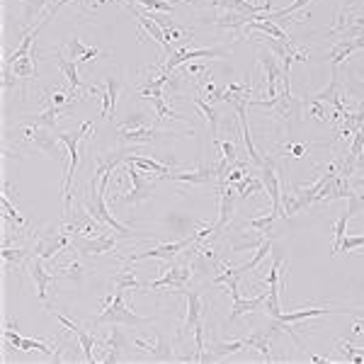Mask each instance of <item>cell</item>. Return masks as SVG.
Wrapping results in <instances>:
<instances>
[{
	"label": "cell",
	"mask_w": 364,
	"mask_h": 364,
	"mask_svg": "<svg viewBox=\"0 0 364 364\" xmlns=\"http://www.w3.org/2000/svg\"><path fill=\"white\" fill-rule=\"evenodd\" d=\"M90 131H95V124L93 121H83L81 129L78 131H61L59 134V141L68 149V156H71V161H68L66 166V173H63V221L71 219V202H73V194H71V184H73V175H76L78 170V161H81V141L90 139Z\"/></svg>",
	"instance_id": "1"
},
{
	"label": "cell",
	"mask_w": 364,
	"mask_h": 364,
	"mask_svg": "<svg viewBox=\"0 0 364 364\" xmlns=\"http://www.w3.org/2000/svg\"><path fill=\"white\" fill-rule=\"evenodd\" d=\"M248 107L267 109V112H272L274 117H277L284 126H287L289 134H292L294 126L302 121L304 100L294 97L289 88H282V93H277V97H270V100H255V97H252L250 102H248Z\"/></svg>",
	"instance_id": "2"
},
{
	"label": "cell",
	"mask_w": 364,
	"mask_h": 364,
	"mask_svg": "<svg viewBox=\"0 0 364 364\" xmlns=\"http://www.w3.org/2000/svg\"><path fill=\"white\" fill-rule=\"evenodd\" d=\"M124 294L126 292H114V297L105 299V309L95 318H90V325L109 323V325H131V328H139V325L151 323V318L136 314L134 306L124 304Z\"/></svg>",
	"instance_id": "3"
},
{
	"label": "cell",
	"mask_w": 364,
	"mask_h": 364,
	"mask_svg": "<svg viewBox=\"0 0 364 364\" xmlns=\"http://www.w3.org/2000/svg\"><path fill=\"white\" fill-rule=\"evenodd\" d=\"M86 212L90 214L95 221H100V224H105V226H109L112 231H117V234L124 236V238H131V234H134L129 226L119 224V221L114 219L112 214H109L107 197L100 192V180L95 175H93V180H90V199H86Z\"/></svg>",
	"instance_id": "4"
},
{
	"label": "cell",
	"mask_w": 364,
	"mask_h": 364,
	"mask_svg": "<svg viewBox=\"0 0 364 364\" xmlns=\"http://www.w3.org/2000/svg\"><path fill=\"white\" fill-rule=\"evenodd\" d=\"M126 175H129V180H131V189L129 192H121L117 197L121 204H131V207H136V204L151 199V194H153V189H156L158 180L156 182L146 180L144 173H141L136 166H129V163H126Z\"/></svg>",
	"instance_id": "5"
},
{
	"label": "cell",
	"mask_w": 364,
	"mask_h": 364,
	"mask_svg": "<svg viewBox=\"0 0 364 364\" xmlns=\"http://www.w3.org/2000/svg\"><path fill=\"white\" fill-rule=\"evenodd\" d=\"M173 294H182L184 299H187V318H184V323L177 328V337L175 340L180 342L184 340L189 333H194V328H197L199 323H202V311H204V302L202 297H199V292H192V289L182 287V289H175Z\"/></svg>",
	"instance_id": "6"
},
{
	"label": "cell",
	"mask_w": 364,
	"mask_h": 364,
	"mask_svg": "<svg viewBox=\"0 0 364 364\" xmlns=\"http://www.w3.org/2000/svg\"><path fill=\"white\" fill-rule=\"evenodd\" d=\"M260 177H262V182H265L267 194H270L272 212L282 216V180H279V168H277V161H274V158H270V156L262 158Z\"/></svg>",
	"instance_id": "7"
},
{
	"label": "cell",
	"mask_w": 364,
	"mask_h": 364,
	"mask_svg": "<svg viewBox=\"0 0 364 364\" xmlns=\"http://www.w3.org/2000/svg\"><path fill=\"white\" fill-rule=\"evenodd\" d=\"M117 3L121 5V8H126V10H129V13L134 15L136 20H139V25L146 29V34H149L151 39L156 41V44L161 46L163 51H166V56H170L173 51H175V49H173V46H170V39H168V34H166V32H163V27L156 22V20L151 18V13H141V10H136L134 5L124 3V0H117Z\"/></svg>",
	"instance_id": "8"
},
{
	"label": "cell",
	"mask_w": 364,
	"mask_h": 364,
	"mask_svg": "<svg viewBox=\"0 0 364 364\" xmlns=\"http://www.w3.org/2000/svg\"><path fill=\"white\" fill-rule=\"evenodd\" d=\"M71 245L76 248L81 255H105V252L114 250L117 245V236H71Z\"/></svg>",
	"instance_id": "9"
},
{
	"label": "cell",
	"mask_w": 364,
	"mask_h": 364,
	"mask_svg": "<svg viewBox=\"0 0 364 364\" xmlns=\"http://www.w3.org/2000/svg\"><path fill=\"white\" fill-rule=\"evenodd\" d=\"M192 245V236L189 238H182V241H175V243H163V245H153L149 250L144 252H131L129 257H126V262H141V260H149V257H156V260H170V257L180 255L182 250H187V248Z\"/></svg>",
	"instance_id": "10"
},
{
	"label": "cell",
	"mask_w": 364,
	"mask_h": 364,
	"mask_svg": "<svg viewBox=\"0 0 364 364\" xmlns=\"http://www.w3.org/2000/svg\"><path fill=\"white\" fill-rule=\"evenodd\" d=\"M134 345L139 347V350L149 352L151 360H158V362H170V360H175V355H173V350H170V342H168V337L163 335L161 330H156V333L149 335V337L136 335V337H134Z\"/></svg>",
	"instance_id": "11"
},
{
	"label": "cell",
	"mask_w": 364,
	"mask_h": 364,
	"mask_svg": "<svg viewBox=\"0 0 364 364\" xmlns=\"http://www.w3.org/2000/svg\"><path fill=\"white\" fill-rule=\"evenodd\" d=\"M158 180H173L184 184H216L219 182V173H216V161H214V163H202L192 173H170V175H163Z\"/></svg>",
	"instance_id": "12"
},
{
	"label": "cell",
	"mask_w": 364,
	"mask_h": 364,
	"mask_svg": "<svg viewBox=\"0 0 364 364\" xmlns=\"http://www.w3.org/2000/svg\"><path fill=\"white\" fill-rule=\"evenodd\" d=\"M3 335H5V340H8L10 345L15 347V350H20V352H41V355H46L49 360L61 362V355H59V352L51 350L46 342H39V340H32V337L18 335V330H13V325H5Z\"/></svg>",
	"instance_id": "13"
},
{
	"label": "cell",
	"mask_w": 364,
	"mask_h": 364,
	"mask_svg": "<svg viewBox=\"0 0 364 364\" xmlns=\"http://www.w3.org/2000/svg\"><path fill=\"white\" fill-rule=\"evenodd\" d=\"M236 207H238V194H236L234 184H221L219 187V219H216V224H214L216 234L229 229V224L234 221Z\"/></svg>",
	"instance_id": "14"
},
{
	"label": "cell",
	"mask_w": 364,
	"mask_h": 364,
	"mask_svg": "<svg viewBox=\"0 0 364 364\" xmlns=\"http://www.w3.org/2000/svg\"><path fill=\"white\" fill-rule=\"evenodd\" d=\"M49 131L51 129H44V126H29V129H25V141H29L34 151L59 158V144H56L59 136H51Z\"/></svg>",
	"instance_id": "15"
},
{
	"label": "cell",
	"mask_w": 364,
	"mask_h": 364,
	"mask_svg": "<svg viewBox=\"0 0 364 364\" xmlns=\"http://www.w3.org/2000/svg\"><path fill=\"white\" fill-rule=\"evenodd\" d=\"M189 279H192V267L189 265H180V267H173L170 272H166L161 279H156V282H149L146 284V289L149 292H156V289H182L189 284Z\"/></svg>",
	"instance_id": "16"
},
{
	"label": "cell",
	"mask_w": 364,
	"mask_h": 364,
	"mask_svg": "<svg viewBox=\"0 0 364 364\" xmlns=\"http://www.w3.org/2000/svg\"><path fill=\"white\" fill-rule=\"evenodd\" d=\"M229 294H231V299H234V306H231V314H229V318H226V325L236 323L241 316H248V314H252V311L262 309V306H265V299H267V294H260V297H252V299H243L238 289H234V292H229Z\"/></svg>",
	"instance_id": "17"
},
{
	"label": "cell",
	"mask_w": 364,
	"mask_h": 364,
	"mask_svg": "<svg viewBox=\"0 0 364 364\" xmlns=\"http://www.w3.org/2000/svg\"><path fill=\"white\" fill-rule=\"evenodd\" d=\"M68 245H71V236L61 234V231L56 236H39L34 245V257L51 260V257H56L61 250H66Z\"/></svg>",
	"instance_id": "18"
},
{
	"label": "cell",
	"mask_w": 364,
	"mask_h": 364,
	"mask_svg": "<svg viewBox=\"0 0 364 364\" xmlns=\"http://www.w3.org/2000/svg\"><path fill=\"white\" fill-rule=\"evenodd\" d=\"M260 66L265 71V97H277V83L282 81V68H279V59L272 51H260Z\"/></svg>",
	"instance_id": "19"
},
{
	"label": "cell",
	"mask_w": 364,
	"mask_h": 364,
	"mask_svg": "<svg viewBox=\"0 0 364 364\" xmlns=\"http://www.w3.org/2000/svg\"><path fill=\"white\" fill-rule=\"evenodd\" d=\"M158 136H180V134H163L156 126H141V129H119V141L121 146H139V144H151Z\"/></svg>",
	"instance_id": "20"
},
{
	"label": "cell",
	"mask_w": 364,
	"mask_h": 364,
	"mask_svg": "<svg viewBox=\"0 0 364 364\" xmlns=\"http://www.w3.org/2000/svg\"><path fill=\"white\" fill-rule=\"evenodd\" d=\"M29 274H32V279H34V284H36V297H39V302H46V292H49L51 284L59 279V274L46 272L44 257H34V260H32Z\"/></svg>",
	"instance_id": "21"
},
{
	"label": "cell",
	"mask_w": 364,
	"mask_h": 364,
	"mask_svg": "<svg viewBox=\"0 0 364 364\" xmlns=\"http://www.w3.org/2000/svg\"><path fill=\"white\" fill-rule=\"evenodd\" d=\"M364 49V36H355V39H337L335 46L330 49V68H340V63H345L355 51Z\"/></svg>",
	"instance_id": "22"
},
{
	"label": "cell",
	"mask_w": 364,
	"mask_h": 364,
	"mask_svg": "<svg viewBox=\"0 0 364 364\" xmlns=\"http://www.w3.org/2000/svg\"><path fill=\"white\" fill-rule=\"evenodd\" d=\"M248 22H250V15H243V13H234V10H224V13L219 15V18L212 20L214 27L219 29H231L238 39H243V29L248 27Z\"/></svg>",
	"instance_id": "23"
},
{
	"label": "cell",
	"mask_w": 364,
	"mask_h": 364,
	"mask_svg": "<svg viewBox=\"0 0 364 364\" xmlns=\"http://www.w3.org/2000/svg\"><path fill=\"white\" fill-rule=\"evenodd\" d=\"M311 100H316V102H325V105H333L340 114L347 112L345 102H342L340 97V73H337V68H333V78H330V86L323 88L321 93H316Z\"/></svg>",
	"instance_id": "24"
},
{
	"label": "cell",
	"mask_w": 364,
	"mask_h": 364,
	"mask_svg": "<svg viewBox=\"0 0 364 364\" xmlns=\"http://www.w3.org/2000/svg\"><path fill=\"white\" fill-rule=\"evenodd\" d=\"M212 5L221 10H234V13H243V15H260V13H272L270 10V0L265 3H248V0H212Z\"/></svg>",
	"instance_id": "25"
},
{
	"label": "cell",
	"mask_w": 364,
	"mask_h": 364,
	"mask_svg": "<svg viewBox=\"0 0 364 364\" xmlns=\"http://www.w3.org/2000/svg\"><path fill=\"white\" fill-rule=\"evenodd\" d=\"M105 350H107V355L102 357V362H121L126 360L124 350H129V340H126L124 330H119L117 325L112 328V335H109V340L105 342Z\"/></svg>",
	"instance_id": "26"
},
{
	"label": "cell",
	"mask_w": 364,
	"mask_h": 364,
	"mask_svg": "<svg viewBox=\"0 0 364 364\" xmlns=\"http://www.w3.org/2000/svg\"><path fill=\"white\" fill-rule=\"evenodd\" d=\"M54 56H56V66H59V71L63 73V78H66V81L73 86V90H86V93H90V88L83 86V81L78 78V63L73 61L71 56H63L61 49H56Z\"/></svg>",
	"instance_id": "27"
},
{
	"label": "cell",
	"mask_w": 364,
	"mask_h": 364,
	"mask_svg": "<svg viewBox=\"0 0 364 364\" xmlns=\"http://www.w3.org/2000/svg\"><path fill=\"white\" fill-rule=\"evenodd\" d=\"M61 112H66V107H59V105H49L44 112L25 114V117H20V121H22V124H29V126H44V129H54Z\"/></svg>",
	"instance_id": "28"
},
{
	"label": "cell",
	"mask_w": 364,
	"mask_h": 364,
	"mask_svg": "<svg viewBox=\"0 0 364 364\" xmlns=\"http://www.w3.org/2000/svg\"><path fill=\"white\" fill-rule=\"evenodd\" d=\"M66 49L76 63H90V61H95V56H100L97 46H86L81 39H76V36L66 41Z\"/></svg>",
	"instance_id": "29"
},
{
	"label": "cell",
	"mask_w": 364,
	"mask_h": 364,
	"mask_svg": "<svg viewBox=\"0 0 364 364\" xmlns=\"http://www.w3.org/2000/svg\"><path fill=\"white\" fill-rule=\"evenodd\" d=\"M126 163L129 166H136V168H141V170H151V173H156L158 177H163V175H170V166H163V163H158V161H153V158H146V156H136V153H129L126 156ZM124 163V166H126Z\"/></svg>",
	"instance_id": "30"
},
{
	"label": "cell",
	"mask_w": 364,
	"mask_h": 364,
	"mask_svg": "<svg viewBox=\"0 0 364 364\" xmlns=\"http://www.w3.org/2000/svg\"><path fill=\"white\" fill-rule=\"evenodd\" d=\"M236 194H238V202H245L248 197H252V194H260L262 189H265V182H262V177H255V175H245L241 182L234 184Z\"/></svg>",
	"instance_id": "31"
},
{
	"label": "cell",
	"mask_w": 364,
	"mask_h": 364,
	"mask_svg": "<svg viewBox=\"0 0 364 364\" xmlns=\"http://www.w3.org/2000/svg\"><path fill=\"white\" fill-rule=\"evenodd\" d=\"M10 68H13L15 78H20L22 83H29V81H36V78H39V73H36V63H34V54L15 61Z\"/></svg>",
	"instance_id": "32"
},
{
	"label": "cell",
	"mask_w": 364,
	"mask_h": 364,
	"mask_svg": "<svg viewBox=\"0 0 364 364\" xmlns=\"http://www.w3.org/2000/svg\"><path fill=\"white\" fill-rule=\"evenodd\" d=\"M277 219H279V214H274L270 209V214H262V216H255V219L243 221V229H250V231H257V234L267 236V234H272L274 221Z\"/></svg>",
	"instance_id": "33"
},
{
	"label": "cell",
	"mask_w": 364,
	"mask_h": 364,
	"mask_svg": "<svg viewBox=\"0 0 364 364\" xmlns=\"http://www.w3.org/2000/svg\"><path fill=\"white\" fill-rule=\"evenodd\" d=\"M0 207H3V219L8 221V224H13V229H27V219L25 216H20L18 207H13V202H10L8 194H3L0 197Z\"/></svg>",
	"instance_id": "34"
},
{
	"label": "cell",
	"mask_w": 364,
	"mask_h": 364,
	"mask_svg": "<svg viewBox=\"0 0 364 364\" xmlns=\"http://www.w3.org/2000/svg\"><path fill=\"white\" fill-rule=\"evenodd\" d=\"M144 284L136 279L134 270H129V267H124V270H119L114 274V292H134V289H141Z\"/></svg>",
	"instance_id": "35"
},
{
	"label": "cell",
	"mask_w": 364,
	"mask_h": 364,
	"mask_svg": "<svg viewBox=\"0 0 364 364\" xmlns=\"http://www.w3.org/2000/svg\"><path fill=\"white\" fill-rule=\"evenodd\" d=\"M0 255H3V262L5 265H15L20 267L25 260H29V257H34V250H25V248H10V245H3V250H0Z\"/></svg>",
	"instance_id": "36"
},
{
	"label": "cell",
	"mask_w": 364,
	"mask_h": 364,
	"mask_svg": "<svg viewBox=\"0 0 364 364\" xmlns=\"http://www.w3.org/2000/svg\"><path fill=\"white\" fill-rule=\"evenodd\" d=\"M192 102L197 105L199 112H202L204 117H207L209 126H212L214 139H219V112H216V107H214L212 102H207V100H202V97H192Z\"/></svg>",
	"instance_id": "37"
},
{
	"label": "cell",
	"mask_w": 364,
	"mask_h": 364,
	"mask_svg": "<svg viewBox=\"0 0 364 364\" xmlns=\"http://www.w3.org/2000/svg\"><path fill=\"white\" fill-rule=\"evenodd\" d=\"M243 347H248L245 345V340H231V342H214L209 350H212V355H214V360H224V357H229V355H236V352H241Z\"/></svg>",
	"instance_id": "38"
},
{
	"label": "cell",
	"mask_w": 364,
	"mask_h": 364,
	"mask_svg": "<svg viewBox=\"0 0 364 364\" xmlns=\"http://www.w3.org/2000/svg\"><path fill=\"white\" fill-rule=\"evenodd\" d=\"M149 102L156 107V114L158 119H177V121H187V117H182V114H177L175 109L170 107V105L166 102V97H158V95H153L149 97Z\"/></svg>",
	"instance_id": "39"
},
{
	"label": "cell",
	"mask_w": 364,
	"mask_h": 364,
	"mask_svg": "<svg viewBox=\"0 0 364 364\" xmlns=\"http://www.w3.org/2000/svg\"><path fill=\"white\" fill-rule=\"evenodd\" d=\"M73 333H76L78 342H81L83 360H86V362H95V360H97V357H95V340H93V335L88 333L86 328H81V325H78V328L73 330Z\"/></svg>",
	"instance_id": "40"
},
{
	"label": "cell",
	"mask_w": 364,
	"mask_h": 364,
	"mask_svg": "<svg viewBox=\"0 0 364 364\" xmlns=\"http://www.w3.org/2000/svg\"><path fill=\"white\" fill-rule=\"evenodd\" d=\"M350 219H352V214L350 212H345L340 216V219L335 221V226H333V255H340V245H342V238H345V234H347V224H350Z\"/></svg>",
	"instance_id": "41"
},
{
	"label": "cell",
	"mask_w": 364,
	"mask_h": 364,
	"mask_svg": "<svg viewBox=\"0 0 364 364\" xmlns=\"http://www.w3.org/2000/svg\"><path fill=\"white\" fill-rule=\"evenodd\" d=\"M335 345H342V347H345V350H337V347H335V350L340 352L342 360H345V362H355V364L364 362V347H355L350 340H337Z\"/></svg>",
	"instance_id": "42"
},
{
	"label": "cell",
	"mask_w": 364,
	"mask_h": 364,
	"mask_svg": "<svg viewBox=\"0 0 364 364\" xmlns=\"http://www.w3.org/2000/svg\"><path fill=\"white\" fill-rule=\"evenodd\" d=\"M309 3H314V0H294V3H292V5H287V8L274 10V13H267V18L274 20V22H279V20H282V18H289V15H294V13H299V10H304Z\"/></svg>",
	"instance_id": "43"
},
{
	"label": "cell",
	"mask_w": 364,
	"mask_h": 364,
	"mask_svg": "<svg viewBox=\"0 0 364 364\" xmlns=\"http://www.w3.org/2000/svg\"><path fill=\"white\" fill-rule=\"evenodd\" d=\"M141 126H153L151 124V119H149V114H144V112H134V114H126L124 121H121V126L119 129H141Z\"/></svg>",
	"instance_id": "44"
},
{
	"label": "cell",
	"mask_w": 364,
	"mask_h": 364,
	"mask_svg": "<svg viewBox=\"0 0 364 364\" xmlns=\"http://www.w3.org/2000/svg\"><path fill=\"white\" fill-rule=\"evenodd\" d=\"M73 279L76 284H81V279H83V265L81 262H68L66 267H61L59 270V279Z\"/></svg>",
	"instance_id": "45"
},
{
	"label": "cell",
	"mask_w": 364,
	"mask_h": 364,
	"mask_svg": "<svg viewBox=\"0 0 364 364\" xmlns=\"http://www.w3.org/2000/svg\"><path fill=\"white\" fill-rule=\"evenodd\" d=\"M214 144L221 149V156H224V158H229L231 163H236V161H238V149H236V144H234V141H221V139H214Z\"/></svg>",
	"instance_id": "46"
},
{
	"label": "cell",
	"mask_w": 364,
	"mask_h": 364,
	"mask_svg": "<svg viewBox=\"0 0 364 364\" xmlns=\"http://www.w3.org/2000/svg\"><path fill=\"white\" fill-rule=\"evenodd\" d=\"M357 248H364V236H345V238H342V245H340V255L342 252L350 255V252L357 250Z\"/></svg>",
	"instance_id": "47"
},
{
	"label": "cell",
	"mask_w": 364,
	"mask_h": 364,
	"mask_svg": "<svg viewBox=\"0 0 364 364\" xmlns=\"http://www.w3.org/2000/svg\"><path fill=\"white\" fill-rule=\"evenodd\" d=\"M309 146H314V144H294V146L289 144V146H287V151L292 153V156H304V153L309 151Z\"/></svg>",
	"instance_id": "48"
},
{
	"label": "cell",
	"mask_w": 364,
	"mask_h": 364,
	"mask_svg": "<svg viewBox=\"0 0 364 364\" xmlns=\"http://www.w3.org/2000/svg\"><path fill=\"white\" fill-rule=\"evenodd\" d=\"M352 187H364V177H352Z\"/></svg>",
	"instance_id": "49"
},
{
	"label": "cell",
	"mask_w": 364,
	"mask_h": 364,
	"mask_svg": "<svg viewBox=\"0 0 364 364\" xmlns=\"http://www.w3.org/2000/svg\"><path fill=\"white\" fill-rule=\"evenodd\" d=\"M357 170H360V173H364V151H362V156L357 158Z\"/></svg>",
	"instance_id": "50"
},
{
	"label": "cell",
	"mask_w": 364,
	"mask_h": 364,
	"mask_svg": "<svg viewBox=\"0 0 364 364\" xmlns=\"http://www.w3.org/2000/svg\"><path fill=\"white\" fill-rule=\"evenodd\" d=\"M248 3H255V0H248Z\"/></svg>",
	"instance_id": "51"
},
{
	"label": "cell",
	"mask_w": 364,
	"mask_h": 364,
	"mask_svg": "<svg viewBox=\"0 0 364 364\" xmlns=\"http://www.w3.org/2000/svg\"><path fill=\"white\" fill-rule=\"evenodd\" d=\"M362 88H364V83H362Z\"/></svg>",
	"instance_id": "52"
}]
</instances>
